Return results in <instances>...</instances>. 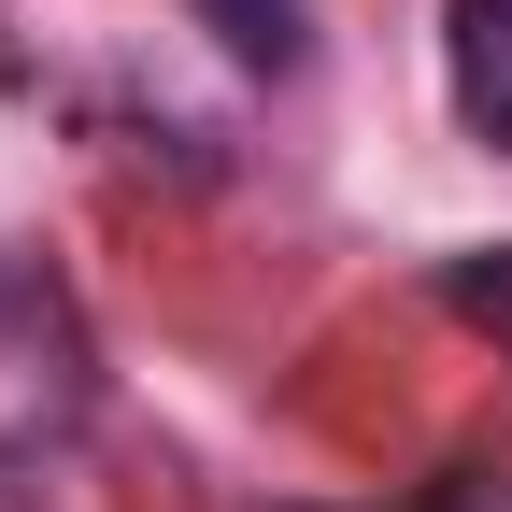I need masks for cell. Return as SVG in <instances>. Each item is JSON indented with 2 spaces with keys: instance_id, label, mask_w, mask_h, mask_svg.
<instances>
[{
  "instance_id": "6da1fadb",
  "label": "cell",
  "mask_w": 512,
  "mask_h": 512,
  "mask_svg": "<svg viewBox=\"0 0 512 512\" xmlns=\"http://www.w3.org/2000/svg\"><path fill=\"white\" fill-rule=\"evenodd\" d=\"M441 72H456V114L512 157V0H456L441 15Z\"/></svg>"
},
{
  "instance_id": "7a4b0ae2",
  "label": "cell",
  "mask_w": 512,
  "mask_h": 512,
  "mask_svg": "<svg viewBox=\"0 0 512 512\" xmlns=\"http://www.w3.org/2000/svg\"><path fill=\"white\" fill-rule=\"evenodd\" d=\"M185 15H200L242 72H299V57H313V15H299V0H185Z\"/></svg>"
},
{
  "instance_id": "3957f363",
  "label": "cell",
  "mask_w": 512,
  "mask_h": 512,
  "mask_svg": "<svg viewBox=\"0 0 512 512\" xmlns=\"http://www.w3.org/2000/svg\"><path fill=\"white\" fill-rule=\"evenodd\" d=\"M441 299H456L470 328H498V342H512V242H498V256H456V271H441Z\"/></svg>"
}]
</instances>
